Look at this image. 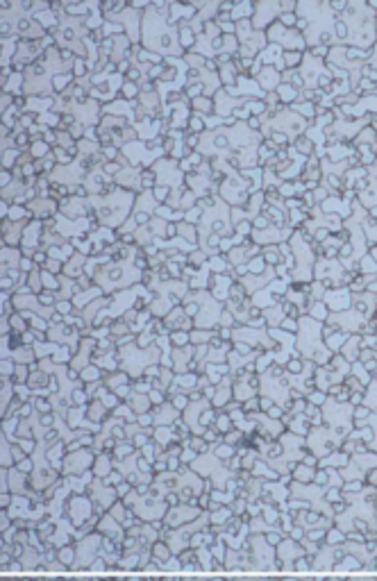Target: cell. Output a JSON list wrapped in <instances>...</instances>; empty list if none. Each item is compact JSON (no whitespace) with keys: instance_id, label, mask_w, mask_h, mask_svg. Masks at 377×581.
Wrapping results in <instances>:
<instances>
[{"instance_id":"6da1fadb","label":"cell","mask_w":377,"mask_h":581,"mask_svg":"<svg viewBox=\"0 0 377 581\" xmlns=\"http://www.w3.org/2000/svg\"><path fill=\"white\" fill-rule=\"evenodd\" d=\"M173 556H175V552L170 549L168 542H164V540H157L150 547V559L155 561V563H159V565H166Z\"/></svg>"},{"instance_id":"7a4b0ae2","label":"cell","mask_w":377,"mask_h":581,"mask_svg":"<svg viewBox=\"0 0 377 581\" xmlns=\"http://www.w3.org/2000/svg\"><path fill=\"white\" fill-rule=\"evenodd\" d=\"M341 545H345V531L334 525L332 529L325 531V547L334 549V547H341Z\"/></svg>"},{"instance_id":"3957f363","label":"cell","mask_w":377,"mask_h":581,"mask_svg":"<svg viewBox=\"0 0 377 581\" xmlns=\"http://www.w3.org/2000/svg\"><path fill=\"white\" fill-rule=\"evenodd\" d=\"M293 572H298V575H302V572H314V556H298V559L291 563Z\"/></svg>"},{"instance_id":"277c9868","label":"cell","mask_w":377,"mask_h":581,"mask_svg":"<svg viewBox=\"0 0 377 581\" xmlns=\"http://www.w3.org/2000/svg\"><path fill=\"white\" fill-rule=\"evenodd\" d=\"M264 542L268 545L270 549H277L284 542V534L282 531H275V529H266V534H264Z\"/></svg>"},{"instance_id":"5b68a950","label":"cell","mask_w":377,"mask_h":581,"mask_svg":"<svg viewBox=\"0 0 377 581\" xmlns=\"http://www.w3.org/2000/svg\"><path fill=\"white\" fill-rule=\"evenodd\" d=\"M304 531L307 529H302V527H293L291 529V534H289V540H293V542H302L304 540Z\"/></svg>"},{"instance_id":"8992f818","label":"cell","mask_w":377,"mask_h":581,"mask_svg":"<svg viewBox=\"0 0 377 581\" xmlns=\"http://www.w3.org/2000/svg\"><path fill=\"white\" fill-rule=\"evenodd\" d=\"M327 577H321V575H304L302 581H325Z\"/></svg>"},{"instance_id":"52a82bcc","label":"cell","mask_w":377,"mask_h":581,"mask_svg":"<svg viewBox=\"0 0 377 581\" xmlns=\"http://www.w3.org/2000/svg\"><path fill=\"white\" fill-rule=\"evenodd\" d=\"M166 504H168V506H175V504H180V498H177L175 493H170L168 498H166Z\"/></svg>"},{"instance_id":"ba28073f","label":"cell","mask_w":377,"mask_h":581,"mask_svg":"<svg viewBox=\"0 0 377 581\" xmlns=\"http://www.w3.org/2000/svg\"><path fill=\"white\" fill-rule=\"evenodd\" d=\"M280 581H302V577H280Z\"/></svg>"},{"instance_id":"9c48e42d","label":"cell","mask_w":377,"mask_h":581,"mask_svg":"<svg viewBox=\"0 0 377 581\" xmlns=\"http://www.w3.org/2000/svg\"><path fill=\"white\" fill-rule=\"evenodd\" d=\"M359 488H361V484H348L345 491H359Z\"/></svg>"},{"instance_id":"30bf717a","label":"cell","mask_w":377,"mask_h":581,"mask_svg":"<svg viewBox=\"0 0 377 581\" xmlns=\"http://www.w3.org/2000/svg\"><path fill=\"white\" fill-rule=\"evenodd\" d=\"M375 561H377V556H375Z\"/></svg>"},{"instance_id":"8fae6325","label":"cell","mask_w":377,"mask_h":581,"mask_svg":"<svg viewBox=\"0 0 377 581\" xmlns=\"http://www.w3.org/2000/svg\"><path fill=\"white\" fill-rule=\"evenodd\" d=\"M375 581H377V577H375Z\"/></svg>"}]
</instances>
